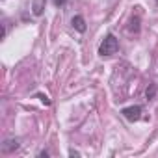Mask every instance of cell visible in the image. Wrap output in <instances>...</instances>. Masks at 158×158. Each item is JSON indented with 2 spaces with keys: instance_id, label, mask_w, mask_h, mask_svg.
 Wrapping results in <instances>:
<instances>
[{
  "instance_id": "7",
  "label": "cell",
  "mask_w": 158,
  "mask_h": 158,
  "mask_svg": "<svg viewBox=\"0 0 158 158\" xmlns=\"http://www.w3.org/2000/svg\"><path fill=\"white\" fill-rule=\"evenodd\" d=\"M147 99H154V93H156V88L154 86H151V88H147Z\"/></svg>"
},
{
  "instance_id": "5",
  "label": "cell",
  "mask_w": 158,
  "mask_h": 158,
  "mask_svg": "<svg viewBox=\"0 0 158 158\" xmlns=\"http://www.w3.org/2000/svg\"><path fill=\"white\" fill-rule=\"evenodd\" d=\"M71 23H73L74 30H78L80 34H84V32H86V21H84V17H82V15H74Z\"/></svg>"
},
{
  "instance_id": "9",
  "label": "cell",
  "mask_w": 158,
  "mask_h": 158,
  "mask_svg": "<svg viewBox=\"0 0 158 158\" xmlns=\"http://www.w3.org/2000/svg\"><path fill=\"white\" fill-rule=\"evenodd\" d=\"M156 2H158V0H156Z\"/></svg>"
},
{
  "instance_id": "6",
  "label": "cell",
  "mask_w": 158,
  "mask_h": 158,
  "mask_svg": "<svg viewBox=\"0 0 158 158\" xmlns=\"http://www.w3.org/2000/svg\"><path fill=\"white\" fill-rule=\"evenodd\" d=\"M130 30H132V32H139V17L132 19V26H130Z\"/></svg>"
},
{
  "instance_id": "8",
  "label": "cell",
  "mask_w": 158,
  "mask_h": 158,
  "mask_svg": "<svg viewBox=\"0 0 158 158\" xmlns=\"http://www.w3.org/2000/svg\"><path fill=\"white\" fill-rule=\"evenodd\" d=\"M65 2H67V0H54V4H56V6H63Z\"/></svg>"
},
{
  "instance_id": "2",
  "label": "cell",
  "mask_w": 158,
  "mask_h": 158,
  "mask_svg": "<svg viewBox=\"0 0 158 158\" xmlns=\"http://www.w3.org/2000/svg\"><path fill=\"white\" fill-rule=\"evenodd\" d=\"M141 112H143V108H141V106H127V108H123V110H121L123 117H125V119H128V121H138V119L141 117Z\"/></svg>"
},
{
  "instance_id": "1",
  "label": "cell",
  "mask_w": 158,
  "mask_h": 158,
  "mask_svg": "<svg viewBox=\"0 0 158 158\" xmlns=\"http://www.w3.org/2000/svg\"><path fill=\"white\" fill-rule=\"evenodd\" d=\"M117 50H119V41H117V37H115L114 34H108V35L102 39L101 47H99V54H101V56H112V54H115Z\"/></svg>"
},
{
  "instance_id": "4",
  "label": "cell",
  "mask_w": 158,
  "mask_h": 158,
  "mask_svg": "<svg viewBox=\"0 0 158 158\" xmlns=\"http://www.w3.org/2000/svg\"><path fill=\"white\" fill-rule=\"evenodd\" d=\"M45 2H47V0H32V13H34V17H41L43 15Z\"/></svg>"
},
{
  "instance_id": "3",
  "label": "cell",
  "mask_w": 158,
  "mask_h": 158,
  "mask_svg": "<svg viewBox=\"0 0 158 158\" xmlns=\"http://www.w3.org/2000/svg\"><path fill=\"white\" fill-rule=\"evenodd\" d=\"M19 147H21L19 139H6V141L2 143V152H4V154H10V152L17 151Z\"/></svg>"
}]
</instances>
